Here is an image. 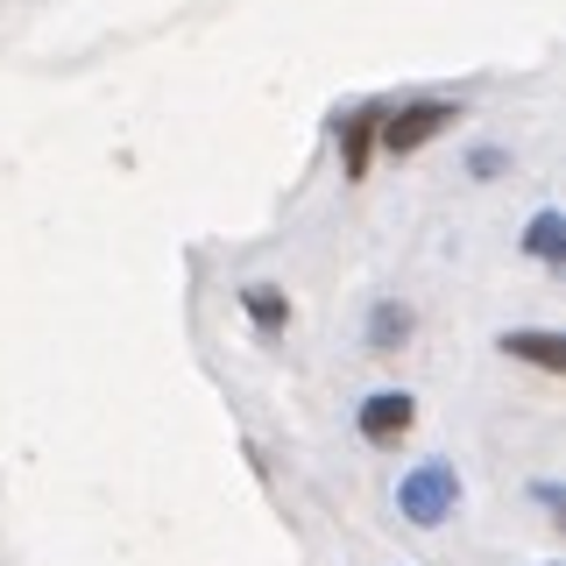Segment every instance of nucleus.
Listing matches in <instances>:
<instances>
[{"label":"nucleus","instance_id":"3","mask_svg":"<svg viewBox=\"0 0 566 566\" xmlns=\"http://www.w3.org/2000/svg\"><path fill=\"white\" fill-rule=\"evenodd\" d=\"M403 424H411V397H368V411H361L368 439H389V432H403Z\"/></svg>","mask_w":566,"mask_h":566},{"label":"nucleus","instance_id":"4","mask_svg":"<svg viewBox=\"0 0 566 566\" xmlns=\"http://www.w3.org/2000/svg\"><path fill=\"white\" fill-rule=\"evenodd\" d=\"M503 347H510V354H524V361H538V368H566L559 333H503Z\"/></svg>","mask_w":566,"mask_h":566},{"label":"nucleus","instance_id":"5","mask_svg":"<svg viewBox=\"0 0 566 566\" xmlns=\"http://www.w3.org/2000/svg\"><path fill=\"white\" fill-rule=\"evenodd\" d=\"M531 255H559V212H538V227H531Z\"/></svg>","mask_w":566,"mask_h":566},{"label":"nucleus","instance_id":"1","mask_svg":"<svg viewBox=\"0 0 566 566\" xmlns=\"http://www.w3.org/2000/svg\"><path fill=\"white\" fill-rule=\"evenodd\" d=\"M403 495V517H418V524H439L453 510V495H460V482H453V468H418L411 482L397 489Z\"/></svg>","mask_w":566,"mask_h":566},{"label":"nucleus","instance_id":"2","mask_svg":"<svg viewBox=\"0 0 566 566\" xmlns=\"http://www.w3.org/2000/svg\"><path fill=\"white\" fill-rule=\"evenodd\" d=\"M447 120H453V106H432V99H424V106H403V114L382 128V142H389V149H418V142H432Z\"/></svg>","mask_w":566,"mask_h":566}]
</instances>
